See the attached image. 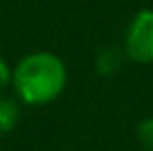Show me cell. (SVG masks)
<instances>
[{"instance_id":"6da1fadb","label":"cell","mask_w":153,"mask_h":151,"mask_svg":"<svg viewBox=\"0 0 153 151\" xmlns=\"http://www.w3.org/2000/svg\"><path fill=\"white\" fill-rule=\"evenodd\" d=\"M69 82V71L60 56L51 51H31L13 67L11 89L20 105L45 107L62 96Z\"/></svg>"},{"instance_id":"7a4b0ae2","label":"cell","mask_w":153,"mask_h":151,"mask_svg":"<svg viewBox=\"0 0 153 151\" xmlns=\"http://www.w3.org/2000/svg\"><path fill=\"white\" fill-rule=\"evenodd\" d=\"M122 51L131 62L153 65V9H140L124 31Z\"/></svg>"},{"instance_id":"3957f363","label":"cell","mask_w":153,"mask_h":151,"mask_svg":"<svg viewBox=\"0 0 153 151\" xmlns=\"http://www.w3.org/2000/svg\"><path fill=\"white\" fill-rule=\"evenodd\" d=\"M20 120V100L0 93V136L13 131V127Z\"/></svg>"},{"instance_id":"277c9868","label":"cell","mask_w":153,"mask_h":151,"mask_svg":"<svg viewBox=\"0 0 153 151\" xmlns=\"http://www.w3.org/2000/svg\"><path fill=\"white\" fill-rule=\"evenodd\" d=\"M126 58L122 49H115V47H107L98 54L96 58V69L100 76H113L118 74V69L122 67V60Z\"/></svg>"},{"instance_id":"5b68a950","label":"cell","mask_w":153,"mask_h":151,"mask_svg":"<svg viewBox=\"0 0 153 151\" xmlns=\"http://www.w3.org/2000/svg\"><path fill=\"white\" fill-rule=\"evenodd\" d=\"M138 140L146 151H153V116L138 124Z\"/></svg>"},{"instance_id":"8992f818","label":"cell","mask_w":153,"mask_h":151,"mask_svg":"<svg viewBox=\"0 0 153 151\" xmlns=\"http://www.w3.org/2000/svg\"><path fill=\"white\" fill-rule=\"evenodd\" d=\"M11 74H13V69L7 65V60H4L2 56H0V93L11 87Z\"/></svg>"}]
</instances>
